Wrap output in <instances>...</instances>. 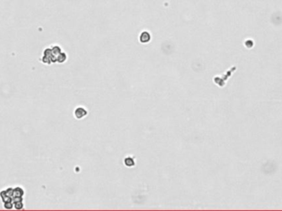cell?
Wrapping results in <instances>:
<instances>
[{"label": "cell", "mask_w": 282, "mask_h": 211, "mask_svg": "<svg viewBox=\"0 0 282 211\" xmlns=\"http://www.w3.org/2000/svg\"><path fill=\"white\" fill-rule=\"evenodd\" d=\"M74 117L78 120H81L84 117H86L88 114V111L87 109L83 107H78L74 110Z\"/></svg>", "instance_id": "1"}, {"label": "cell", "mask_w": 282, "mask_h": 211, "mask_svg": "<svg viewBox=\"0 0 282 211\" xmlns=\"http://www.w3.org/2000/svg\"><path fill=\"white\" fill-rule=\"evenodd\" d=\"M151 39V36L149 32H143L140 36V41L141 43H147L149 42Z\"/></svg>", "instance_id": "2"}, {"label": "cell", "mask_w": 282, "mask_h": 211, "mask_svg": "<svg viewBox=\"0 0 282 211\" xmlns=\"http://www.w3.org/2000/svg\"><path fill=\"white\" fill-rule=\"evenodd\" d=\"M124 164H125V167L132 168V167H134L135 165V161L132 157L128 156V157H125L124 158Z\"/></svg>", "instance_id": "3"}]
</instances>
